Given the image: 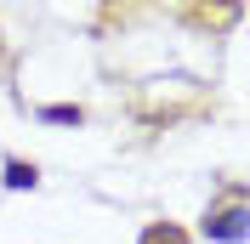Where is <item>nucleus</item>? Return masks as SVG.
<instances>
[{
	"instance_id": "1",
	"label": "nucleus",
	"mask_w": 250,
	"mask_h": 244,
	"mask_svg": "<svg viewBox=\"0 0 250 244\" xmlns=\"http://www.w3.org/2000/svg\"><path fill=\"white\" fill-rule=\"evenodd\" d=\"M245 204H233V210H222V216H205V239H216V244H245Z\"/></svg>"
},
{
	"instance_id": "2",
	"label": "nucleus",
	"mask_w": 250,
	"mask_h": 244,
	"mask_svg": "<svg viewBox=\"0 0 250 244\" xmlns=\"http://www.w3.org/2000/svg\"><path fill=\"white\" fill-rule=\"evenodd\" d=\"M6 187H12V193H23V187H40V170H34L29 159H6Z\"/></svg>"
},
{
	"instance_id": "3",
	"label": "nucleus",
	"mask_w": 250,
	"mask_h": 244,
	"mask_svg": "<svg viewBox=\"0 0 250 244\" xmlns=\"http://www.w3.org/2000/svg\"><path fill=\"white\" fill-rule=\"evenodd\" d=\"M40 120L46 125H85V108L80 102H51V108H40Z\"/></svg>"
}]
</instances>
